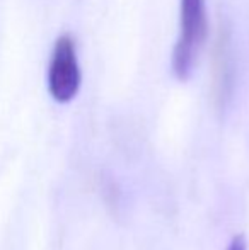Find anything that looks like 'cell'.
Masks as SVG:
<instances>
[{
  "label": "cell",
  "instance_id": "cell-1",
  "mask_svg": "<svg viewBox=\"0 0 249 250\" xmlns=\"http://www.w3.org/2000/svg\"><path fill=\"white\" fill-rule=\"evenodd\" d=\"M180 29V38L173 51V72L180 80H186L208 36L205 0H181Z\"/></svg>",
  "mask_w": 249,
  "mask_h": 250
},
{
  "label": "cell",
  "instance_id": "cell-2",
  "mask_svg": "<svg viewBox=\"0 0 249 250\" xmlns=\"http://www.w3.org/2000/svg\"><path fill=\"white\" fill-rule=\"evenodd\" d=\"M80 89V68L73 40L63 34L57 40L48 68V90L57 102H70Z\"/></svg>",
  "mask_w": 249,
  "mask_h": 250
},
{
  "label": "cell",
  "instance_id": "cell-3",
  "mask_svg": "<svg viewBox=\"0 0 249 250\" xmlns=\"http://www.w3.org/2000/svg\"><path fill=\"white\" fill-rule=\"evenodd\" d=\"M234 87V66L230 51V34L227 27H220L213 56V99L222 107L230 99Z\"/></svg>",
  "mask_w": 249,
  "mask_h": 250
},
{
  "label": "cell",
  "instance_id": "cell-4",
  "mask_svg": "<svg viewBox=\"0 0 249 250\" xmlns=\"http://www.w3.org/2000/svg\"><path fill=\"white\" fill-rule=\"evenodd\" d=\"M227 250H248L246 247V238H244V235H236V237L230 240L229 247Z\"/></svg>",
  "mask_w": 249,
  "mask_h": 250
}]
</instances>
